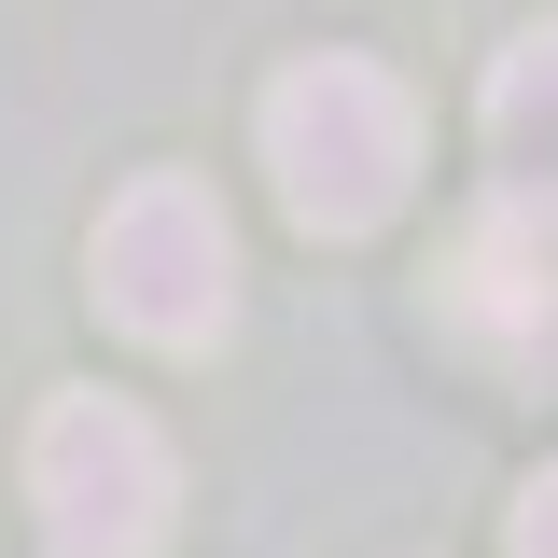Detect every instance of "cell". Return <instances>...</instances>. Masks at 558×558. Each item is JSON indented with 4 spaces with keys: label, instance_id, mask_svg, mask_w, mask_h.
I'll list each match as a JSON object with an SVG mask.
<instances>
[{
    "label": "cell",
    "instance_id": "obj_2",
    "mask_svg": "<svg viewBox=\"0 0 558 558\" xmlns=\"http://www.w3.org/2000/svg\"><path fill=\"white\" fill-rule=\"evenodd\" d=\"M28 502H43V545L57 558H168L182 475H168V433L140 405L70 391V405H43V433H28Z\"/></svg>",
    "mask_w": 558,
    "mask_h": 558
},
{
    "label": "cell",
    "instance_id": "obj_4",
    "mask_svg": "<svg viewBox=\"0 0 558 558\" xmlns=\"http://www.w3.org/2000/svg\"><path fill=\"white\" fill-rule=\"evenodd\" d=\"M433 307H447V336L488 349V363H545L558 349V266H545V223H517V209H475L461 238H447V279H433Z\"/></svg>",
    "mask_w": 558,
    "mask_h": 558
},
{
    "label": "cell",
    "instance_id": "obj_6",
    "mask_svg": "<svg viewBox=\"0 0 558 558\" xmlns=\"http://www.w3.org/2000/svg\"><path fill=\"white\" fill-rule=\"evenodd\" d=\"M502 558H558V475L517 488V517H502Z\"/></svg>",
    "mask_w": 558,
    "mask_h": 558
},
{
    "label": "cell",
    "instance_id": "obj_3",
    "mask_svg": "<svg viewBox=\"0 0 558 558\" xmlns=\"http://www.w3.org/2000/svg\"><path fill=\"white\" fill-rule=\"evenodd\" d=\"M98 307H112L140 349H209L238 322V238H223L209 182L154 168V182L112 196V223H98Z\"/></svg>",
    "mask_w": 558,
    "mask_h": 558
},
{
    "label": "cell",
    "instance_id": "obj_1",
    "mask_svg": "<svg viewBox=\"0 0 558 558\" xmlns=\"http://www.w3.org/2000/svg\"><path fill=\"white\" fill-rule=\"evenodd\" d=\"M266 168L307 238H363L418 182V98L377 57H293L266 84Z\"/></svg>",
    "mask_w": 558,
    "mask_h": 558
},
{
    "label": "cell",
    "instance_id": "obj_5",
    "mask_svg": "<svg viewBox=\"0 0 558 558\" xmlns=\"http://www.w3.org/2000/svg\"><path fill=\"white\" fill-rule=\"evenodd\" d=\"M475 126H488V182H502L488 209H517V223L558 238V14L488 57V112Z\"/></svg>",
    "mask_w": 558,
    "mask_h": 558
}]
</instances>
